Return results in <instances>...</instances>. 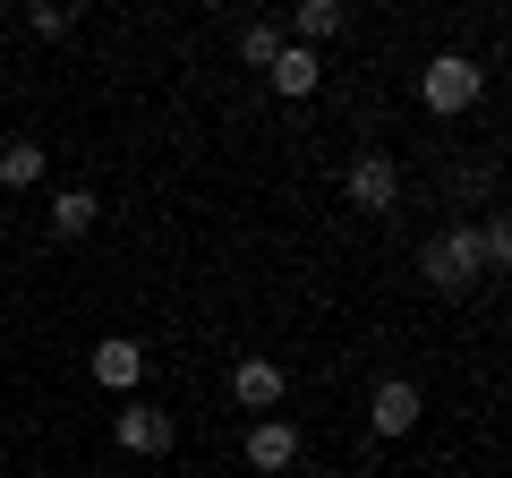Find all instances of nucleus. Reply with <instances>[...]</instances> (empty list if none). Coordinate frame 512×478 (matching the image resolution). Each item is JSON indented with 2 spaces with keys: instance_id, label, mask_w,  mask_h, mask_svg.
<instances>
[{
  "instance_id": "nucleus-5",
  "label": "nucleus",
  "mask_w": 512,
  "mask_h": 478,
  "mask_svg": "<svg viewBox=\"0 0 512 478\" xmlns=\"http://www.w3.org/2000/svg\"><path fill=\"white\" fill-rule=\"evenodd\" d=\"M111 436H120V453H171V436H180V419L128 393V402H120V419H111Z\"/></svg>"
},
{
  "instance_id": "nucleus-10",
  "label": "nucleus",
  "mask_w": 512,
  "mask_h": 478,
  "mask_svg": "<svg viewBox=\"0 0 512 478\" xmlns=\"http://www.w3.org/2000/svg\"><path fill=\"white\" fill-rule=\"evenodd\" d=\"M43 163H52V154H43L35 137H9V146H0V188H43Z\"/></svg>"
},
{
  "instance_id": "nucleus-4",
  "label": "nucleus",
  "mask_w": 512,
  "mask_h": 478,
  "mask_svg": "<svg viewBox=\"0 0 512 478\" xmlns=\"http://www.w3.org/2000/svg\"><path fill=\"white\" fill-rule=\"evenodd\" d=\"M419 419H427V393L410 385V376H384V385L367 393V427H376V436H410Z\"/></svg>"
},
{
  "instance_id": "nucleus-11",
  "label": "nucleus",
  "mask_w": 512,
  "mask_h": 478,
  "mask_svg": "<svg viewBox=\"0 0 512 478\" xmlns=\"http://www.w3.org/2000/svg\"><path fill=\"white\" fill-rule=\"evenodd\" d=\"M94 214H103V205H94V188H60V197H52V239H86Z\"/></svg>"
},
{
  "instance_id": "nucleus-6",
  "label": "nucleus",
  "mask_w": 512,
  "mask_h": 478,
  "mask_svg": "<svg viewBox=\"0 0 512 478\" xmlns=\"http://www.w3.org/2000/svg\"><path fill=\"white\" fill-rule=\"evenodd\" d=\"M86 368H94V385H103V393H137V385H146V342L111 333V342H94Z\"/></svg>"
},
{
  "instance_id": "nucleus-3",
  "label": "nucleus",
  "mask_w": 512,
  "mask_h": 478,
  "mask_svg": "<svg viewBox=\"0 0 512 478\" xmlns=\"http://www.w3.org/2000/svg\"><path fill=\"white\" fill-rule=\"evenodd\" d=\"M342 197L359 205V214H393V205H402V163H393V154H359V163L342 171Z\"/></svg>"
},
{
  "instance_id": "nucleus-7",
  "label": "nucleus",
  "mask_w": 512,
  "mask_h": 478,
  "mask_svg": "<svg viewBox=\"0 0 512 478\" xmlns=\"http://www.w3.org/2000/svg\"><path fill=\"white\" fill-rule=\"evenodd\" d=\"M282 393H291V376H282L274 359H239V368H231V402L239 410H265V419H274Z\"/></svg>"
},
{
  "instance_id": "nucleus-2",
  "label": "nucleus",
  "mask_w": 512,
  "mask_h": 478,
  "mask_svg": "<svg viewBox=\"0 0 512 478\" xmlns=\"http://www.w3.org/2000/svg\"><path fill=\"white\" fill-rule=\"evenodd\" d=\"M419 274L436 282V291H470V282L487 274V248H478V231H470V222H453V231H436V239L419 248Z\"/></svg>"
},
{
  "instance_id": "nucleus-14",
  "label": "nucleus",
  "mask_w": 512,
  "mask_h": 478,
  "mask_svg": "<svg viewBox=\"0 0 512 478\" xmlns=\"http://www.w3.org/2000/svg\"><path fill=\"white\" fill-rule=\"evenodd\" d=\"M478 248H487V274H512V214L478 222Z\"/></svg>"
},
{
  "instance_id": "nucleus-15",
  "label": "nucleus",
  "mask_w": 512,
  "mask_h": 478,
  "mask_svg": "<svg viewBox=\"0 0 512 478\" xmlns=\"http://www.w3.org/2000/svg\"><path fill=\"white\" fill-rule=\"evenodd\" d=\"M26 26H35V35H69L77 9H69V0H35V9H26Z\"/></svg>"
},
{
  "instance_id": "nucleus-1",
  "label": "nucleus",
  "mask_w": 512,
  "mask_h": 478,
  "mask_svg": "<svg viewBox=\"0 0 512 478\" xmlns=\"http://www.w3.org/2000/svg\"><path fill=\"white\" fill-rule=\"evenodd\" d=\"M478 94H487V69H478L470 52H436V60L419 69V103L436 111V120H461Z\"/></svg>"
},
{
  "instance_id": "nucleus-12",
  "label": "nucleus",
  "mask_w": 512,
  "mask_h": 478,
  "mask_svg": "<svg viewBox=\"0 0 512 478\" xmlns=\"http://www.w3.org/2000/svg\"><path fill=\"white\" fill-rule=\"evenodd\" d=\"M291 35L308 43V52H316L325 35H342V0H299V9H291Z\"/></svg>"
},
{
  "instance_id": "nucleus-9",
  "label": "nucleus",
  "mask_w": 512,
  "mask_h": 478,
  "mask_svg": "<svg viewBox=\"0 0 512 478\" xmlns=\"http://www.w3.org/2000/svg\"><path fill=\"white\" fill-rule=\"evenodd\" d=\"M265 77H274V94H291V103H308V94L325 86V60H316L308 43H282V60H274Z\"/></svg>"
},
{
  "instance_id": "nucleus-13",
  "label": "nucleus",
  "mask_w": 512,
  "mask_h": 478,
  "mask_svg": "<svg viewBox=\"0 0 512 478\" xmlns=\"http://www.w3.org/2000/svg\"><path fill=\"white\" fill-rule=\"evenodd\" d=\"M282 43H291V35H282L274 18H256V26H239V60H248V69H274V60H282Z\"/></svg>"
},
{
  "instance_id": "nucleus-8",
  "label": "nucleus",
  "mask_w": 512,
  "mask_h": 478,
  "mask_svg": "<svg viewBox=\"0 0 512 478\" xmlns=\"http://www.w3.org/2000/svg\"><path fill=\"white\" fill-rule=\"evenodd\" d=\"M291 461H299V419H256V427H248V470L282 478Z\"/></svg>"
}]
</instances>
